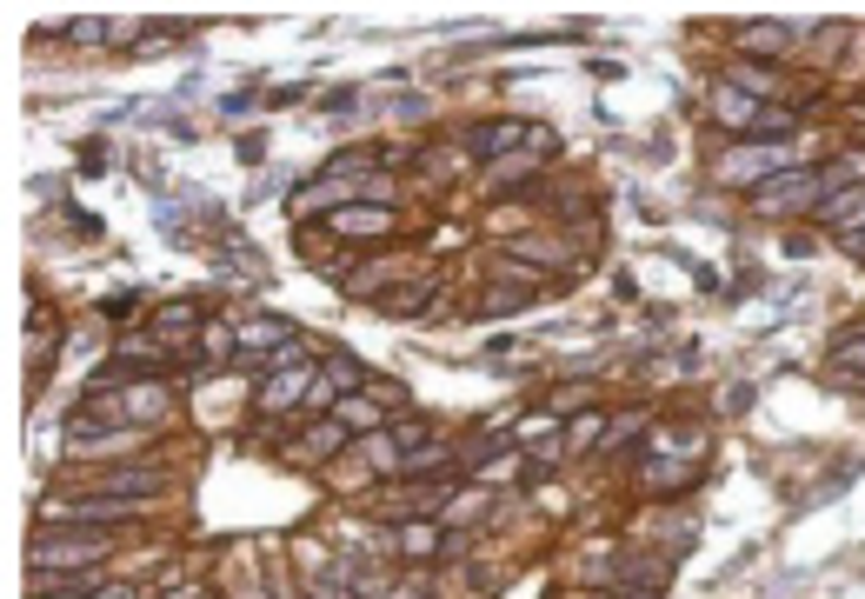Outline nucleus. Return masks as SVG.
I'll return each mask as SVG.
<instances>
[{"label":"nucleus","mask_w":865,"mask_h":599,"mask_svg":"<svg viewBox=\"0 0 865 599\" xmlns=\"http://www.w3.org/2000/svg\"><path fill=\"white\" fill-rule=\"evenodd\" d=\"M107 553H114L107 527H67V533H41L27 546V566L34 573H94Z\"/></svg>","instance_id":"f257e3e1"},{"label":"nucleus","mask_w":865,"mask_h":599,"mask_svg":"<svg viewBox=\"0 0 865 599\" xmlns=\"http://www.w3.org/2000/svg\"><path fill=\"white\" fill-rule=\"evenodd\" d=\"M326 227H333L339 240H380V233H393V207H380V200H360V207H339Z\"/></svg>","instance_id":"f03ea898"},{"label":"nucleus","mask_w":865,"mask_h":599,"mask_svg":"<svg viewBox=\"0 0 865 599\" xmlns=\"http://www.w3.org/2000/svg\"><path fill=\"white\" fill-rule=\"evenodd\" d=\"M320 380V367L313 360H293L287 373H274L267 387H260V413H287V406H300V393Z\"/></svg>","instance_id":"7ed1b4c3"},{"label":"nucleus","mask_w":865,"mask_h":599,"mask_svg":"<svg viewBox=\"0 0 865 599\" xmlns=\"http://www.w3.org/2000/svg\"><path fill=\"white\" fill-rule=\"evenodd\" d=\"M719 181H733V187H765V181H778V153H772V147H759V153H726V160H719Z\"/></svg>","instance_id":"20e7f679"},{"label":"nucleus","mask_w":865,"mask_h":599,"mask_svg":"<svg viewBox=\"0 0 865 599\" xmlns=\"http://www.w3.org/2000/svg\"><path fill=\"white\" fill-rule=\"evenodd\" d=\"M153 486H160V466H114V473H101V480H94V493L127 499V506H134V499H147Z\"/></svg>","instance_id":"39448f33"},{"label":"nucleus","mask_w":865,"mask_h":599,"mask_svg":"<svg viewBox=\"0 0 865 599\" xmlns=\"http://www.w3.org/2000/svg\"><path fill=\"white\" fill-rule=\"evenodd\" d=\"M826 194V181L812 174V181H765L759 187V207H806V200H819Z\"/></svg>","instance_id":"423d86ee"},{"label":"nucleus","mask_w":865,"mask_h":599,"mask_svg":"<svg viewBox=\"0 0 865 599\" xmlns=\"http://www.w3.org/2000/svg\"><path fill=\"white\" fill-rule=\"evenodd\" d=\"M512 140H527V127H519V120H486V127H473V134H466V147H473V153H506Z\"/></svg>","instance_id":"0eeeda50"},{"label":"nucleus","mask_w":865,"mask_h":599,"mask_svg":"<svg viewBox=\"0 0 865 599\" xmlns=\"http://www.w3.org/2000/svg\"><path fill=\"white\" fill-rule=\"evenodd\" d=\"M187 326H200V307L194 300H173V307L153 313V339H173V333H187Z\"/></svg>","instance_id":"6e6552de"},{"label":"nucleus","mask_w":865,"mask_h":599,"mask_svg":"<svg viewBox=\"0 0 865 599\" xmlns=\"http://www.w3.org/2000/svg\"><path fill=\"white\" fill-rule=\"evenodd\" d=\"M387 440H393V447H400V460H406V453H419V447H432V426H426V419L413 413V419H400V426H393V434H387Z\"/></svg>","instance_id":"1a4fd4ad"},{"label":"nucleus","mask_w":865,"mask_h":599,"mask_svg":"<svg viewBox=\"0 0 865 599\" xmlns=\"http://www.w3.org/2000/svg\"><path fill=\"white\" fill-rule=\"evenodd\" d=\"M793 127H799V120H793V114H786V107H759V114H752V127H746V134H765V140H786V134H793Z\"/></svg>","instance_id":"9d476101"},{"label":"nucleus","mask_w":865,"mask_h":599,"mask_svg":"<svg viewBox=\"0 0 865 599\" xmlns=\"http://www.w3.org/2000/svg\"><path fill=\"white\" fill-rule=\"evenodd\" d=\"M307 447H313V453H339V447H346V419H320L313 434H307Z\"/></svg>","instance_id":"9b49d317"},{"label":"nucleus","mask_w":865,"mask_h":599,"mask_svg":"<svg viewBox=\"0 0 865 599\" xmlns=\"http://www.w3.org/2000/svg\"><path fill=\"white\" fill-rule=\"evenodd\" d=\"M786 41H793L786 27H739V47H759V54H778Z\"/></svg>","instance_id":"f8f14e48"},{"label":"nucleus","mask_w":865,"mask_h":599,"mask_svg":"<svg viewBox=\"0 0 865 599\" xmlns=\"http://www.w3.org/2000/svg\"><path fill=\"white\" fill-rule=\"evenodd\" d=\"M845 214H865V187H845V194H832L819 207V220H845Z\"/></svg>","instance_id":"ddd939ff"},{"label":"nucleus","mask_w":865,"mask_h":599,"mask_svg":"<svg viewBox=\"0 0 865 599\" xmlns=\"http://www.w3.org/2000/svg\"><path fill=\"white\" fill-rule=\"evenodd\" d=\"M432 287H440V280H406V287H400V293L387 300V313H413V307H419V300H426Z\"/></svg>","instance_id":"4468645a"},{"label":"nucleus","mask_w":865,"mask_h":599,"mask_svg":"<svg viewBox=\"0 0 865 599\" xmlns=\"http://www.w3.org/2000/svg\"><path fill=\"white\" fill-rule=\"evenodd\" d=\"M67 41L94 47V41H120V27H107V21H73V27H67Z\"/></svg>","instance_id":"2eb2a0df"},{"label":"nucleus","mask_w":865,"mask_h":599,"mask_svg":"<svg viewBox=\"0 0 865 599\" xmlns=\"http://www.w3.org/2000/svg\"><path fill=\"white\" fill-rule=\"evenodd\" d=\"M367 166H380V153H373V147H354V153H339L326 174H367Z\"/></svg>","instance_id":"dca6fc26"},{"label":"nucleus","mask_w":865,"mask_h":599,"mask_svg":"<svg viewBox=\"0 0 865 599\" xmlns=\"http://www.w3.org/2000/svg\"><path fill=\"white\" fill-rule=\"evenodd\" d=\"M713 107H719V114H726V127H752V114H759V107H746V101H739V94H733V88H726V94H719V101H713Z\"/></svg>","instance_id":"f3484780"},{"label":"nucleus","mask_w":865,"mask_h":599,"mask_svg":"<svg viewBox=\"0 0 865 599\" xmlns=\"http://www.w3.org/2000/svg\"><path fill=\"white\" fill-rule=\"evenodd\" d=\"M333 419H346V426H380V406H367V400H339Z\"/></svg>","instance_id":"a211bd4d"},{"label":"nucleus","mask_w":865,"mask_h":599,"mask_svg":"<svg viewBox=\"0 0 865 599\" xmlns=\"http://www.w3.org/2000/svg\"><path fill=\"white\" fill-rule=\"evenodd\" d=\"M400 540H406V553H413V560H426V553H440V546H432V527H406Z\"/></svg>","instance_id":"6ab92c4d"},{"label":"nucleus","mask_w":865,"mask_h":599,"mask_svg":"<svg viewBox=\"0 0 865 599\" xmlns=\"http://www.w3.org/2000/svg\"><path fill=\"white\" fill-rule=\"evenodd\" d=\"M527 166H533V160H499V166H493V181L512 187V181H527Z\"/></svg>","instance_id":"aec40b11"},{"label":"nucleus","mask_w":865,"mask_h":599,"mask_svg":"<svg viewBox=\"0 0 865 599\" xmlns=\"http://www.w3.org/2000/svg\"><path fill=\"white\" fill-rule=\"evenodd\" d=\"M134 300H140V293H107V300H101V313H107V320H127V313H134Z\"/></svg>","instance_id":"412c9836"},{"label":"nucleus","mask_w":865,"mask_h":599,"mask_svg":"<svg viewBox=\"0 0 865 599\" xmlns=\"http://www.w3.org/2000/svg\"><path fill=\"white\" fill-rule=\"evenodd\" d=\"M858 333H865V326H858ZM845 360H858V367H865V339H845V347H839V367H845Z\"/></svg>","instance_id":"4be33fe9"},{"label":"nucleus","mask_w":865,"mask_h":599,"mask_svg":"<svg viewBox=\"0 0 865 599\" xmlns=\"http://www.w3.org/2000/svg\"><path fill=\"white\" fill-rule=\"evenodd\" d=\"M845 253H858V261H865V220H858V227H845Z\"/></svg>","instance_id":"5701e85b"},{"label":"nucleus","mask_w":865,"mask_h":599,"mask_svg":"<svg viewBox=\"0 0 865 599\" xmlns=\"http://www.w3.org/2000/svg\"><path fill=\"white\" fill-rule=\"evenodd\" d=\"M166 599H207V592L200 586H181V592H166Z\"/></svg>","instance_id":"b1692460"},{"label":"nucleus","mask_w":865,"mask_h":599,"mask_svg":"<svg viewBox=\"0 0 865 599\" xmlns=\"http://www.w3.org/2000/svg\"><path fill=\"white\" fill-rule=\"evenodd\" d=\"M101 599H134V592H127V586H107V592H101Z\"/></svg>","instance_id":"393cba45"}]
</instances>
